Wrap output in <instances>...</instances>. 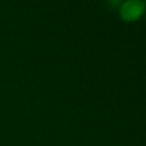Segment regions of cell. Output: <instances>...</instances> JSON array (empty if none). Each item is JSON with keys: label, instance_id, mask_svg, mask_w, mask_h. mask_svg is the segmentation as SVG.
Returning <instances> with one entry per match:
<instances>
[{"label": "cell", "instance_id": "3957f363", "mask_svg": "<svg viewBox=\"0 0 146 146\" xmlns=\"http://www.w3.org/2000/svg\"><path fill=\"white\" fill-rule=\"evenodd\" d=\"M145 10H146V1H145Z\"/></svg>", "mask_w": 146, "mask_h": 146}, {"label": "cell", "instance_id": "7a4b0ae2", "mask_svg": "<svg viewBox=\"0 0 146 146\" xmlns=\"http://www.w3.org/2000/svg\"><path fill=\"white\" fill-rule=\"evenodd\" d=\"M108 4L111 8H117V7H121L122 0H108Z\"/></svg>", "mask_w": 146, "mask_h": 146}, {"label": "cell", "instance_id": "6da1fadb", "mask_svg": "<svg viewBox=\"0 0 146 146\" xmlns=\"http://www.w3.org/2000/svg\"><path fill=\"white\" fill-rule=\"evenodd\" d=\"M144 13L145 3L142 0H124L119 7V15L124 22H136Z\"/></svg>", "mask_w": 146, "mask_h": 146}]
</instances>
